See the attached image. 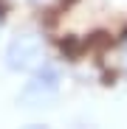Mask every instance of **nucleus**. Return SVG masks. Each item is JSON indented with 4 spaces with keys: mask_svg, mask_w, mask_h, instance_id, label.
I'll list each match as a JSON object with an SVG mask.
<instances>
[{
    "mask_svg": "<svg viewBox=\"0 0 127 129\" xmlns=\"http://www.w3.org/2000/svg\"><path fill=\"white\" fill-rule=\"evenodd\" d=\"M57 45H59V53L65 56L68 62H79L85 53H88V39H85V37H76V34H68L65 39H59Z\"/></svg>",
    "mask_w": 127,
    "mask_h": 129,
    "instance_id": "f257e3e1",
    "label": "nucleus"
},
{
    "mask_svg": "<svg viewBox=\"0 0 127 129\" xmlns=\"http://www.w3.org/2000/svg\"><path fill=\"white\" fill-rule=\"evenodd\" d=\"M57 87H59V76H57V70H54V68H42V70L34 76V81L26 87V93L42 90V95H48V93H54Z\"/></svg>",
    "mask_w": 127,
    "mask_h": 129,
    "instance_id": "f03ea898",
    "label": "nucleus"
},
{
    "mask_svg": "<svg viewBox=\"0 0 127 129\" xmlns=\"http://www.w3.org/2000/svg\"><path fill=\"white\" fill-rule=\"evenodd\" d=\"M121 42H127V25H124V31H121Z\"/></svg>",
    "mask_w": 127,
    "mask_h": 129,
    "instance_id": "7ed1b4c3",
    "label": "nucleus"
}]
</instances>
